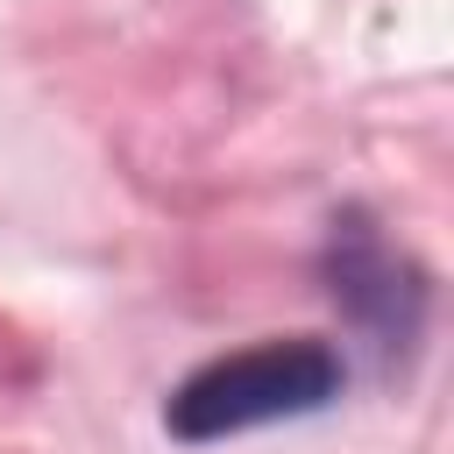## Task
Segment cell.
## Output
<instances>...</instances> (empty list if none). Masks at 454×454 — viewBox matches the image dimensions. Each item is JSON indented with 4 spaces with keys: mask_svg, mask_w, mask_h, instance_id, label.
Listing matches in <instances>:
<instances>
[{
    "mask_svg": "<svg viewBox=\"0 0 454 454\" xmlns=\"http://www.w3.org/2000/svg\"><path fill=\"white\" fill-rule=\"evenodd\" d=\"M348 383V362L298 333V340H262V348H234V355H213L199 362L170 404H163V426L170 440L184 447H206V440H227V433H255V426H277V419H305V411H326Z\"/></svg>",
    "mask_w": 454,
    "mask_h": 454,
    "instance_id": "1",
    "label": "cell"
},
{
    "mask_svg": "<svg viewBox=\"0 0 454 454\" xmlns=\"http://www.w3.org/2000/svg\"><path fill=\"white\" fill-rule=\"evenodd\" d=\"M319 277H326V298L362 326L376 355H411V340L426 333V270L404 248H390L362 213L333 220Z\"/></svg>",
    "mask_w": 454,
    "mask_h": 454,
    "instance_id": "2",
    "label": "cell"
}]
</instances>
